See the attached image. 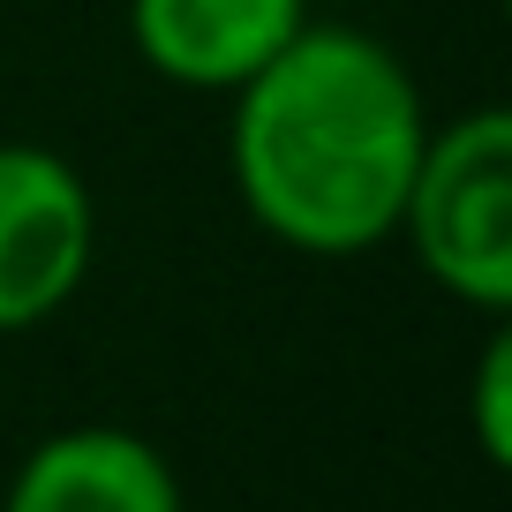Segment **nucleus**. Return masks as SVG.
Instances as JSON below:
<instances>
[{"label": "nucleus", "instance_id": "obj_2", "mask_svg": "<svg viewBox=\"0 0 512 512\" xmlns=\"http://www.w3.org/2000/svg\"><path fill=\"white\" fill-rule=\"evenodd\" d=\"M392 234L437 294L505 317L512 309V113L475 106L430 128Z\"/></svg>", "mask_w": 512, "mask_h": 512}, {"label": "nucleus", "instance_id": "obj_5", "mask_svg": "<svg viewBox=\"0 0 512 512\" xmlns=\"http://www.w3.org/2000/svg\"><path fill=\"white\" fill-rule=\"evenodd\" d=\"M0 512H189V497L151 437L121 422H76L23 452Z\"/></svg>", "mask_w": 512, "mask_h": 512}, {"label": "nucleus", "instance_id": "obj_3", "mask_svg": "<svg viewBox=\"0 0 512 512\" xmlns=\"http://www.w3.org/2000/svg\"><path fill=\"white\" fill-rule=\"evenodd\" d=\"M98 256L91 181L46 144H0V339L61 317Z\"/></svg>", "mask_w": 512, "mask_h": 512}, {"label": "nucleus", "instance_id": "obj_1", "mask_svg": "<svg viewBox=\"0 0 512 512\" xmlns=\"http://www.w3.org/2000/svg\"><path fill=\"white\" fill-rule=\"evenodd\" d=\"M430 113L407 61L354 23L309 16L241 91H226L234 196L294 256H369L392 241Z\"/></svg>", "mask_w": 512, "mask_h": 512}, {"label": "nucleus", "instance_id": "obj_6", "mask_svg": "<svg viewBox=\"0 0 512 512\" xmlns=\"http://www.w3.org/2000/svg\"><path fill=\"white\" fill-rule=\"evenodd\" d=\"M475 445L490 467H512V332L497 324L475 362Z\"/></svg>", "mask_w": 512, "mask_h": 512}, {"label": "nucleus", "instance_id": "obj_4", "mask_svg": "<svg viewBox=\"0 0 512 512\" xmlns=\"http://www.w3.org/2000/svg\"><path fill=\"white\" fill-rule=\"evenodd\" d=\"M309 0H128V46L181 91H241L294 31Z\"/></svg>", "mask_w": 512, "mask_h": 512}]
</instances>
